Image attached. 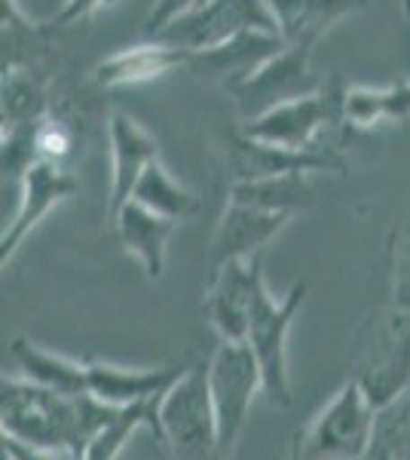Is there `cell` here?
<instances>
[{
    "mask_svg": "<svg viewBox=\"0 0 410 460\" xmlns=\"http://www.w3.org/2000/svg\"><path fill=\"white\" fill-rule=\"evenodd\" d=\"M117 411L120 408L104 405L95 396H68L37 381L4 377L0 384L4 433L74 460H83L89 442Z\"/></svg>",
    "mask_w": 410,
    "mask_h": 460,
    "instance_id": "obj_1",
    "label": "cell"
},
{
    "mask_svg": "<svg viewBox=\"0 0 410 460\" xmlns=\"http://www.w3.org/2000/svg\"><path fill=\"white\" fill-rule=\"evenodd\" d=\"M13 356L25 368L28 381H37L43 387H52L68 396H89L86 387V362L68 359L62 353H52L47 347H37L34 341L19 338L13 344Z\"/></svg>",
    "mask_w": 410,
    "mask_h": 460,
    "instance_id": "obj_14",
    "label": "cell"
},
{
    "mask_svg": "<svg viewBox=\"0 0 410 460\" xmlns=\"http://www.w3.org/2000/svg\"><path fill=\"white\" fill-rule=\"evenodd\" d=\"M181 375H184V368H178V366L147 368V372H141V368H120V366L99 362V359H86L89 396H95L99 402L110 408H129V405L162 399L166 390Z\"/></svg>",
    "mask_w": 410,
    "mask_h": 460,
    "instance_id": "obj_9",
    "label": "cell"
},
{
    "mask_svg": "<svg viewBox=\"0 0 410 460\" xmlns=\"http://www.w3.org/2000/svg\"><path fill=\"white\" fill-rule=\"evenodd\" d=\"M374 424L377 405L353 377L307 427L297 429L288 460H364L374 442Z\"/></svg>",
    "mask_w": 410,
    "mask_h": 460,
    "instance_id": "obj_2",
    "label": "cell"
},
{
    "mask_svg": "<svg viewBox=\"0 0 410 460\" xmlns=\"http://www.w3.org/2000/svg\"><path fill=\"white\" fill-rule=\"evenodd\" d=\"M114 142V190H110V215H117L135 194L144 169L156 160V145L144 129L126 114H114L110 123Z\"/></svg>",
    "mask_w": 410,
    "mask_h": 460,
    "instance_id": "obj_12",
    "label": "cell"
},
{
    "mask_svg": "<svg viewBox=\"0 0 410 460\" xmlns=\"http://www.w3.org/2000/svg\"><path fill=\"white\" fill-rule=\"evenodd\" d=\"M355 381L377 408L410 387V319H398L359 359Z\"/></svg>",
    "mask_w": 410,
    "mask_h": 460,
    "instance_id": "obj_8",
    "label": "cell"
},
{
    "mask_svg": "<svg viewBox=\"0 0 410 460\" xmlns=\"http://www.w3.org/2000/svg\"><path fill=\"white\" fill-rule=\"evenodd\" d=\"M0 448H4V460H74L68 455H58V451H47L31 442H22L10 433H0Z\"/></svg>",
    "mask_w": 410,
    "mask_h": 460,
    "instance_id": "obj_22",
    "label": "cell"
},
{
    "mask_svg": "<svg viewBox=\"0 0 410 460\" xmlns=\"http://www.w3.org/2000/svg\"><path fill=\"white\" fill-rule=\"evenodd\" d=\"M199 4H205V0H156V10L151 13V19H147V31L160 37L178 16L190 13L193 6H199Z\"/></svg>",
    "mask_w": 410,
    "mask_h": 460,
    "instance_id": "obj_21",
    "label": "cell"
},
{
    "mask_svg": "<svg viewBox=\"0 0 410 460\" xmlns=\"http://www.w3.org/2000/svg\"><path fill=\"white\" fill-rule=\"evenodd\" d=\"M364 460H410V387L377 408L374 442Z\"/></svg>",
    "mask_w": 410,
    "mask_h": 460,
    "instance_id": "obj_18",
    "label": "cell"
},
{
    "mask_svg": "<svg viewBox=\"0 0 410 460\" xmlns=\"http://www.w3.org/2000/svg\"><path fill=\"white\" fill-rule=\"evenodd\" d=\"M160 445H166L175 460H218L208 362L184 368L160 399Z\"/></svg>",
    "mask_w": 410,
    "mask_h": 460,
    "instance_id": "obj_3",
    "label": "cell"
},
{
    "mask_svg": "<svg viewBox=\"0 0 410 460\" xmlns=\"http://www.w3.org/2000/svg\"><path fill=\"white\" fill-rule=\"evenodd\" d=\"M34 147L43 160H62L71 147V136L65 132V126L58 123H43L40 129L34 132Z\"/></svg>",
    "mask_w": 410,
    "mask_h": 460,
    "instance_id": "obj_20",
    "label": "cell"
},
{
    "mask_svg": "<svg viewBox=\"0 0 410 460\" xmlns=\"http://www.w3.org/2000/svg\"><path fill=\"white\" fill-rule=\"evenodd\" d=\"M310 286L297 283L282 301H275L270 288L264 286V279L257 283L255 304H251V319H249V335L245 344L251 347L260 377H264V393L273 405H291V384H288V329L294 323L297 310H301L303 298H307Z\"/></svg>",
    "mask_w": 410,
    "mask_h": 460,
    "instance_id": "obj_5",
    "label": "cell"
},
{
    "mask_svg": "<svg viewBox=\"0 0 410 460\" xmlns=\"http://www.w3.org/2000/svg\"><path fill=\"white\" fill-rule=\"evenodd\" d=\"M141 427H151L153 439L160 442V399L120 408V411L95 433V439L89 442V448L83 451V460H117L123 451V445L129 442L132 433Z\"/></svg>",
    "mask_w": 410,
    "mask_h": 460,
    "instance_id": "obj_17",
    "label": "cell"
},
{
    "mask_svg": "<svg viewBox=\"0 0 410 460\" xmlns=\"http://www.w3.org/2000/svg\"><path fill=\"white\" fill-rule=\"evenodd\" d=\"M110 4V0H68V10H65L62 22H71V19H83L89 13H95L99 6Z\"/></svg>",
    "mask_w": 410,
    "mask_h": 460,
    "instance_id": "obj_23",
    "label": "cell"
},
{
    "mask_svg": "<svg viewBox=\"0 0 410 460\" xmlns=\"http://www.w3.org/2000/svg\"><path fill=\"white\" fill-rule=\"evenodd\" d=\"M190 56V49L184 47H135L117 53L114 58L99 68V80L104 86H120V84H141L166 74L169 68L181 65Z\"/></svg>",
    "mask_w": 410,
    "mask_h": 460,
    "instance_id": "obj_16",
    "label": "cell"
},
{
    "mask_svg": "<svg viewBox=\"0 0 410 460\" xmlns=\"http://www.w3.org/2000/svg\"><path fill=\"white\" fill-rule=\"evenodd\" d=\"M318 120H322V105L316 99L288 102V105H279L260 117L251 126V138L285 147V151H307Z\"/></svg>",
    "mask_w": 410,
    "mask_h": 460,
    "instance_id": "obj_15",
    "label": "cell"
},
{
    "mask_svg": "<svg viewBox=\"0 0 410 460\" xmlns=\"http://www.w3.org/2000/svg\"><path fill=\"white\" fill-rule=\"evenodd\" d=\"M214 420H218V460H230L240 442L251 402L264 393L260 366L245 341H223L208 362Z\"/></svg>",
    "mask_w": 410,
    "mask_h": 460,
    "instance_id": "obj_4",
    "label": "cell"
},
{
    "mask_svg": "<svg viewBox=\"0 0 410 460\" xmlns=\"http://www.w3.org/2000/svg\"><path fill=\"white\" fill-rule=\"evenodd\" d=\"M282 225H285V212L257 209V206L236 203L233 209L227 212V218H223V225H221L218 240H214L212 264H208V277H212V273H218L227 261L260 255V249L270 243V236Z\"/></svg>",
    "mask_w": 410,
    "mask_h": 460,
    "instance_id": "obj_11",
    "label": "cell"
},
{
    "mask_svg": "<svg viewBox=\"0 0 410 460\" xmlns=\"http://www.w3.org/2000/svg\"><path fill=\"white\" fill-rule=\"evenodd\" d=\"M74 190H77V181H74L71 175L58 172L52 160L40 157L37 163H31V169H28V175H25V194H22L19 212H16V218H13V225L4 230V240H0V246H4V264L13 258L19 243L40 225L43 215H47L58 199L71 197Z\"/></svg>",
    "mask_w": 410,
    "mask_h": 460,
    "instance_id": "obj_10",
    "label": "cell"
},
{
    "mask_svg": "<svg viewBox=\"0 0 410 460\" xmlns=\"http://www.w3.org/2000/svg\"><path fill=\"white\" fill-rule=\"evenodd\" d=\"M275 25L279 22L270 10V0H205L178 16L160 37L171 40V47L181 43L188 49H218L245 31L273 34Z\"/></svg>",
    "mask_w": 410,
    "mask_h": 460,
    "instance_id": "obj_6",
    "label": "cell"
},
{
    "mask_svg": "<svg viewBox=\"0 0 410 460\" xmlns=\"http://www.w3.org/2000/svg\"><path fill=\"white\" fill-rule=\"evenodd\" d=\"M132 199H138V203H144L147 209L166 215V218H175V221H181L184 215H190L196 209L193 194H188V190L178 188V184L171 181L166 169L160 166V160H153L151 166L144 169V175H141Z\"/></svg>",
    "mask_w": 410,
    "mask_h": 460,
    "instance_id": "obj_19",
    "label": "cell"
},
{
    "mask_svg": "<svg viewBox=\"0 0 410 460\" xmlns=\"http://www.w3.org/2000/svg\"><path fill=\"white\" fill-rule=\"evenodd\" d=\"M117 230H120L123 246L144 264L147 277H160L162 273V261H166V243L175 230V218H166V215L147 209L138 199H129L120 212L114 215Z\"/></svg>",
    "mask_w": 410,
    "mask_h": 460,
    "instance_id": "obj_13",
    "label": "cell"
},
{
    "mask_svg": "<svg viewBox=\"0 0 410 460\" xmlns=\"http://www.w3.org/2000/svg\"><path fill=\"white\" fill-rule=\"evenodd\" d=\"M260 273V255L227 261L218 273L208 277L205 310L223 341H245L249 335L251 304H255Z\"/></svg>",
    "mask_w": 410,
    "mask_h": 460,
    "instance_id": "obj_7",
    "label": "cell"
}]
</instances>
